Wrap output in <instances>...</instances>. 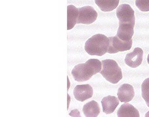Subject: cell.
<instances>
[{
    "instance_id": "e0dca14e",
    "label": "cell",
    "mask_w": 149,
    "mask_h": 117,
    "mask_svg": "<svg viewBox=\"0 0 149 117\" xmlns=\"http://www.w3.org/2000/svg\"><path fill=\"white\" fill-rule=\"evenodd\" d=\"M136 6L142 12L149 11V0H136Z\"/></svg>"
},
{
    "instance_id": "ffe728a7",
    "label": "cell",
    "mask_w": 149,
    "mask_h": 117,
    "mask_svg": "<svg viewBox=\"0 0 149 117\" xmlns=\"http://www.w3.org/2000/svg\"><path fill=\"white\" fill-rule=\"evenodd\" d=\"M147 61H148V64H149V54H148V56Z\"/></svg>"
},
{
    "instance_id": "5b68a950",
    "label": "cell",
    "mask_w": 149,
    "mask_h": 117,
    "mask_svg": "<svg viewBox=\"0 0 149 117\" xmlns=\"http://www.w3.org/2000/svg\"><path fill=\"white\" fill-rule=\"evenodd\" d=\"M78 24H85V25H90L96 20L98 17V13L96 10L93 8L92 6H84L82 8H78Z\"/></svg>"
},
{
    "instance_id": "9a60e30c",
    "label": "cell",
    "mask_w": 149,
    "mask_h": 117,
    "mask_svg": "<svg viewBox=\"0 0 149 117\" xmlns=\"http://www.w3.org/2000/svg\"><path fill=\"white\" fill-rule=\"evenodd\" d=\"M95 3L101 10L104 12H109L118 8L119 0H95Z\"/></svg>"
},
{
    "instance_id": "277c9868",
    "label": "cell",
    "mask_w": 149,
    "mask_h": 117,
    "mask_svg": "<svg viewBox=\"0 0 149 117\" xmlns=\"http://www.w3.org/2000/svg\"><path fill=\"white\" fill-rule=\"evenodd\" d=\"M108 38L110 40V46H109L107 52L109 54H115L119 52L127 51L132 47V39L128 41H123L119 39L117 36L110 37Z\"/></svg>"
},
{
    "instance_id": "5bb4252c",
    "label": "cell",
    "mask_w": 149,
    "mask_h": 117,
    "mask_svg": "<svg viewBox=\"0 0 149 117\" xmlns=\"http://www.w3.org/2000/svg\"><path fill=\"white\" fill-rule=\"evenodd\" d=\"M83 113L85 116L97 117L100 114V107L95 101H91L84 105Z\"/></svg>"
},
{
    "instance_id": "30bf717a",
    "label": "cell",
    "mask_w": 149,
    "mask_h": 117,
    "mask_svg": "<svg viewBox=\"0 0 149 117\" xmlns=\"http://www.w3.org/2000/svg\"><path fill=\"white\" fill-rule=\"evenodd\" d=\"M135 95L134 89L132 85L129 84H124L118 90L117 96L121 102L127 103L130 102Z\"/></svg>"
},
{
    "instance_id": "8992f818",
    "label": "cell",
    "mask_w": 149,
    "mask_h": 117,
    "mask_svg": "<svg viewBox=\"0 0 149 117\" xmlns=\"http://www.w3.org/2000/svg\"><path fill=\"white\" fill-rule=\"evenodd\" d=\"M116 17L119 22L132 23L135 25L134 10L128 4H122L116 9Z\"/></svg>"
},
{
    "instance_id": "44dd1931",
    "label": "cell",
    "mask_w": 149,
    "mask_h": 117,
    "mask_svg": "<svg viewBox=\"0 0 149 117\" xmlns=\"http://www.w3.org/2000/svg\"><path fill=\"white\" fill-rule=\"evenodd\" d=\"M146 116H149V111L146 114Z\"/></svg>"
},
{
    "instance_id": "7c38bea8",
    "label": "cell",
    "mask_w": 149,
    "mask_h": 117,
    "mask_svg": "<svg viewBox=\"0 0 149 117\" xmlns=\"http://www.w3.org/2000/svg\"><path fill=\"white\" fill-rule=\"evenodd\" d=\"M117 116L119 117H139V113L137 109L127 102L119 107Z\"/></svg>"
},
{
    "instance_id": "ac0fdd59",
    "label": "cell",
    "mask_w": 149,
    "mask_h": 117,
    "mask_svg": "<svg viewBox=\"0 0 149 117\" xmlns=\"http://www.w3.org/2000/svg\"><path fill=\"white\" fill-rule=\"evenodd\" d=\"M70 95H68V107H69V105H70Z\"/></svg>"
},
{
    "instance_id": "8fae6325",
    "label": "cell",
    "mask_w": 149,
    "mask_h": 117,
    "mask_svg": "<svg viewBox=\"0 0 149 117\" xmlns=\"http://www.w3.org/2000/svg\"><path fill=\"white\" fill-rule=\"evenodd\" d=\"M120 101L116 96L107 95L102 100V105L103 112L106 114H113L116 107L119 105Z\"/></svg>"
},
{
    "instance_id": "6da1fadb",
    "label": "cell",
    "mask_w": 149,
    "mask_h": 117,
    "mask_svg": "<svg viewBox=\"0 0 149 117\" xmlns=\"http://www.w3.org/2000/svg\"><path fill=\"white\" fill-rule=\"evenodd\" d=\"M102 68V61L98 59H90L86 63H79L74 66L72 70V75L77 81H86L93 75L100 72Z\"/></svg>"
},
{
    "instance_id": "7a4b0ae2",
    "label": "cell",
    "mask_w": 149,
    "mask_h": 117,
    "mask_svg": "<svg viewBox=\"0 0 149 117\" xmlns=\"http://www.w3.org/2000/svg\"><path fill=\"white\" fill-rule=\"evenodd\" d=\"M109 46V38L104 34H97L86 40L84 49L90 55L102 56L107 52Z\"/></svg>"
},
{
    "instance_id": "2e32d148",
    "label": "cell",
    "mask_w": 149,
    "mask_h": 117,
    "mask_svg": "<svg viewBox=\"0 0 149 117\" xmlns=\"http://www.w3.org/2000/svg\"><path fill=\"white\" fill-rule=\"evenodd\" d=\"M142 96L149 107V78H146L142 84Z\"/></svg>"
},
{
    "instance_id": "52a82bcc",
    "label": "cell",
    "mask_w": 149,
    "mask_h": 117,
    "mask_svg": "<svg viewBox=\"0 0 149 117\" xmlns=\"http://www.w3.org/2000/svg\"><path fill=\"white\" fill-rule=\"evenodd\" d=\"M143 59V51L139 47H136L134 51L126 54L125 62L131 68H136L140 66Z\"/></svg>"
},
{
    "instance_id": "4fadbf2b",
    "label": "cell",
    "mask_w": 149,
    "mask_h": 117,
    "mask_svg": "<svg viewBox=\"0 0 149 117\" xmlns=\"http://www.w3.org/2000/svg\"><path fill=\"white\" fill-rule=\"evenodd\" d=\"M78 15V8L72 5L67 6V30L72 29L77 24Z\"/></svg>"
},
{
    "instance_id": "ba28073f",
    "label": "cell",
    "mask_w": 149,
    "mask_h": 117,
    "mask_svg": "<svg viewBox=\"0 0 149 117\" xmlns=\"http://www.w3.org/2000/svg\"><path fill=\"white\" fill-rule=\"evenodd\" d=\"M73 94L78 102H84L93 95V87L90 84L77 85L73 90Z\"/></svg>"
},
{
    "instance_id": "3957f363",
    "label": "cell",
    "mask_w": 149,
    "mask_h": 117,
    "mask_svg": "<svg viewBox=\"0 0 149 117\" xmlns=\"http://www.w3.org/2000/svg\"><path fill=\"white\" fill-rule=\"evenodd\" d=\"M102 64V68L100 73L107 81L116 84L122 79V70L114 60H103Z\"/></svg>"
},
{
    "instance_id": "d6986e66",
    "label": "cell",
    "mask_w": 149,
    "mask_h": 117,
    "mask_svg": "<svg viewBox=\"0 0 149 117\" xmlns=\"http://www.w3.org/2000/svg\"><path fill=\"white\" fill-rule=\"evenodd\" d=\"M70 80H69V78H68V90H69V88H70Z\"/></svg>"
},
{
    "instance_id": "9c48e42d",
    "label": "cell",
    "mask_w": 149,
    "mask_h": 117,
    "mask_svg": "<svg viewBox=\"0 0 149 117\" xmlns=\"http://www.w3.org/2000/svg\"><path fill=\"white\" fill-rule=\"evenodd\" d=\"M134 24L119 22V28L116 36L123 41H128L132 39L134 33Z\"/></svg>"
}]
</instances>
